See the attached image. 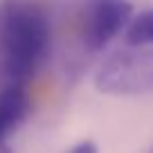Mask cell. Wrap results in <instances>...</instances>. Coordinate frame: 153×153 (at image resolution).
I'll return each instance as SVG.
<instances>
[{
  "mask_svg": "<svg viewBox=\"0 0 153 153\" xmlns=\"http://www.w3.org/2000/svg\"><path fill=\"white\" fill-rule=\"evenodd\" d=\"M52 25L36 0H5L0 5V79L2 86L25 83L48 59Z\"/></svg>",
  "mask_w": 153,
  "mask_h": 153,
  "instance_id": "1",
  "label": "cell"
},
{
  "mask_svg": "<svg viewBox=\"0 0 153 153\" xmlns=\"http://www.w3.org/2000/svg\"><path fill=\"white\" fill-rule=\"evenodd\" d=\"M95 88L110 97H137L153 92V45H126L101 61Z\"/></svg>",
  "mask_w": 153,
  "mask_h": 153,
  "instance_id": "2",
  "label": "cell"
},
{
  "mask_svg": "<svg viewBox=\"0 0 153 153\" xmlns=\"http://www.w3.org/2000/svg\"><path fill=\"white\" fill-rule=\"evenodd\" d=\"M133 18L128 0H88L81 18V38L90 52H99L126 29Z\"/></svg>",
  "mask_w": 153,
  "mask_h": 153,
  "instance_id": "3",
  "label": "cell"
},
{
  "mask_svg": "<svg viewBox=\"0 0 153 153\" xmlns=\"http://www.w3.org/2000/svg\"><path fill=\"white\" fill-rule=\"evenodd\" d=\"M29 113V97L25 86L7 83L0 88V144L16 131Z\"/></svg>",
  "mask_w": 153,
  "mask_h": 153,
  "instance_id": "4",
  "label": "cell"
},
{
  "mask_svg": "<svg viewBox=\"0 0 153 153\" xmlns=\"http://www.w3.org/2000/svg\"><path fill=\"white\" fill-rule=\"evenodd\" d=\"M126 45H153V9L133 16L124 29Z\"/></svg>",
  "mask_w": 153,
  "mask_h": 153,
  "instance_id": "5",
  "label": "cell"
},
{
  "mask_svg": "<svg viewBox=\"0 0 153 153\" xmlns=\"http://www.w3.org/2000/svg\"><path fill=\"white\" fill-rule=\"evenodd\" d=\"M65 153H99V146H97V142H92V140H81V142H76L74 146H70Z\"/></svg>",
  "mask_w": 153,
  "mask_h": 153,
  "instance_id": "6",
  "label": "cell"
},
{
  "mask_svg": "<svg viewBox=\"0 0 153 153\" xmlns=\"http://www.w3.org/2000/svg\"><path fill=\"white\" fill-rule=\"evenodd\" d=\"M0 153H14V151H11V149H9V146H7V144H5V142H2V144H0Z\"/></svg>",
  "mask_w": 153,
  "mask_h": 153,
  "instance_id": "7",
  "label": "cell"
}]
</instances>
